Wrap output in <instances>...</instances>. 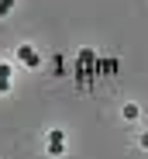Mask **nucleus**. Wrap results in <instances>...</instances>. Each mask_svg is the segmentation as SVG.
<instances>
[{"label": "nucleus", "instance_id": "obj_1", "mask_svg": "<svg viewBox=\"0 0 148 159\" xmlns=\"http://www.w3.org/2000/svg\"><path fill=\"white\" fill-rule=\"evenodd\" d=\"M79 69H83V76H86V90L96 83V62H100V56H96L93 48H79Z\"/></svg>", "mask_w": 148, "mask_h": 159}, {"label": "nucleus", "instance_id": "obj_2", "mask_svg": "<svg viewBox=\"0 0 148 159\" xmlns=\"http://www.w3.org/2000/svg\"><path fill=\"white\" fill-rule=\"evenodd\" d=\"M17 59H21L24 66H31V69H35V66L41 62V59H38V52H35L31 45H21V48H17Z\"/></svg>", "mask_w": 148, "mask_h": 159}, {"label": "nucleus", "instance_id": "obj_3", "mask_svg": "<svg viewBox=\"0 0 148 159\" xmlns=\"http://www.w3.org/2000/svg\"><path fill=\"white\" fill-rule=\"evenodd\" d=\"M48 152H52V156H62L66 152V135H62V131H52V135H48Z\"/></svg>", "mask_w": 148, "mask_h": 159}, {"label": "nucleus", "instance_id": "obj_4", "mask_svg": "<svg viewBox=\"0 0 148 159\" xmlns=\"http://www.w3.org/2000/svg\"><path fill=\"white\" fill-rule=\"evenodd\" d=\"M117 73V59H100V62H96V80H100V76H114Z\"/></svg>", "mask_w": 148, "mask_h": 159}, {"label": "nucleus", "instance_id": "obj_5", "mask_svg": "<svg viewBox=\"0 0 148 159\" xmlns=\"http://www.w3.org/2000/svg\"><path fill=\"white\" fill-rule=\"evenodd\" d=\"M138 114H141V111H138V107H134V104H128V107H124V118H128V121H134V118H138Z\"/></svg>", "mask_w": 148, "mask_h": 159}, {"label": "nucleus", "instance_id": "obj_6", "mask_svg": "<svg viewBox=\"0 0 148 159\" xmlns=\"http://www.w3.org/2000/svg\"><path fill=\"white\" fill-rule=\"evenodd\" d=\"M11 7H14V0H0V17L11 14Z\"/></svg>", "mask_w": 148, "mask_h": 159}, {"label": "nucleus", "instance_id": "obj_7", "mask_svg": "<svg viewBox=\"0 0 148 159\" xmlns=\"http://www.w3.org/2000/svg\"><path fill=\"white\" fill-rule=\"evenodd\" d=\"M0 80H11V66L7 62H0Z\"/></svg>", "mask_w": 148, "mask_h": 159}, {"label": "nucleus", "instance_id": "obj_8", "mask_svg": "<svg viewBox=\"0 0 148 159\" xmlns=\"http://www.w3.org/2000/svg\"><path fill=\"white\" fill-rule=\"evenodd\" d=\"M141 145H145V149H148V131H145V135H141Z\"/></svg>", "mask_w": 148, "mask_h": 159}]
</instances>
